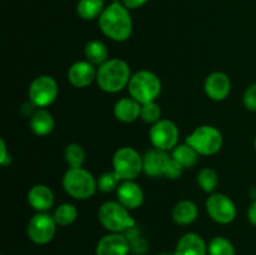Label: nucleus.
I'll use <instances>...</instances> for the list:
<instances>
[{"mask_svg": "<svg viewBox=\"0 0 256 255\" xmlns=\"http://www.w3.org/2000/svg\"><path fill=\"white\" fill-rule=\"evenodd\" d=\"M99 28L102 34L114 42H126L132 34V19L129 9L119 2L106 6L99 18Z\"/></svg>", "mask_w": 256, "mask_h": 255, "instance_id": "nucleus-1", "label": "nucleus"}, {"mask_svg": "<svg viewBox=\"0 0 256 255\" xmlns=\"http://www.w3.org/2000/svg\"><path fill=\"white\" fill-rule=\"evenodd\" d=\"M132 75V69L125 60L112 58L98 68V86L102 92L115 94L128 88Z\"/></svg>", "mask_w": 256, "mask_h": 255, "instance_id": "nucleus-2", "label": "nucleus"}, {"mask_svg": "<svg viewBox=\"0 0 256 255\" xmlns=\"http://www.w3.org/2000/svg\"><path fill=\"white\" fill-rule=\"evenodd\" d=\"M62 188L76 200L90 199L98 189V180L84 168H69L62 176Z\"/></svg>", "mask_w": 256, "mask_h": 255, "instance_id": "nucleus-3", "label": "nucleus"}, {"mask_svg": "<svg viewBox=\"0 0 256 255\" xmlns=\"http://www.w3.org/2000/svg\"><path fill=\"white\" fill-rule=\"evenodd\" d=\"M128 90L130 96L140 104L156 102L162 92V82L155 72L150 70H140L132 75Z\"/></svg>", "mask_w": 256, "mask_h": 255, "instance_id": "nucleus-4", "label": "nucleus"}, {"mask_svg": "<svg viewBox=\"0 0 256 255\" xmlns=\"http://www.w3.org/2000/svg\"><path fill=\"white\" fill-rule=\"evenodd\" d=\"M98 219L109 232H125L136 224L130 210L119 202H105L102 204L98 212Z\"/></svg>", "mask_w": 256, "mask_h": 255, "instance_id": "nucleus-5", "label": "nucleus"}, {"mask_svg": "<svg viewBox=\"0 0 256 255\" xmlns=\"http://www.w3.org/2000/svg\"><path fill=\"white\" fill-rule=\"evenodd\" d=\"M222 134L218 128L200 125L186 138L185 142L194 148L200 155H214L222 149Z\"/></svg>", "mask_w": 256, "mask_h": 255, "instance_id": "nucleus-6", "label": "nucleus"}, {"mask_svg": "<svg viewBox=\"0 0 256 255\" xmlns=\"http://www.w3.org/2000/svg\"><path fill=\"white\" fill-rule=\"evenodd\" d=\"M112 170L122 180H135L142 172V156L132 146H122L112 156Z\"/></svg>", "mask_w": 256, "mask_h": 255, "instance_id": "nucleus-7", "label": "nucleus"}, {"mask_svg": "<svg viewBox=\"0 0 256 255\" xmlns=\"http://www.w3.org/2000/svg\"><path fill=\"white\" fill-rule=\"evenodd\" d=\"M29 100L36 108H48L56 100L59 86L50 75H39L29 85Z\"/></svg>", "mask_w": 256, "mask_h": 255, "instance_id": "nucleus-8", "label": "nucleus"}, {"mask_svg": "<svg viewBox=\"0 0 256 255\" xmlns=\"http://www.w3.org/2000/svg\"><path fill=\"white\" fill-rule=\"evenodd\" d=\"M179 128L174 122L162 119L152 124L149 132V139L155 149L170 152L179 145Z\"/></svg>", "mask_w": 256, "mask_h": 255, "instance_id": "nucleus-9", "label": "nucleus"}, {"mask_svg": "<svg viewBox=\"0 0 256 255\" xmlns=\"http://www.w3.org/2000/svg\"><path fill=\"white\" fill-rule=\"evenodd\" d=\"M56 222L49 212H36L28 224L26 232L29 239L36 245H46L56 234Z\"/></svg>", "mask_w": 256, "mask_h": 255, "instance_id": "nucleus-10", "label": "nucleus"}, {"mask_svg": "<svg viewBox=\"0 0 256 255\" xmlns=\"http://www.w3.org/2000/svg\"><path fill=\"white\" fill-rule=\"evenodd\" d=\"M206 212L209 216L218 224H230L236 218V206L228 195L222 192L212 194L206 200Z\"/></svg>", "mask_w": 256, "mask_h": 255, "instance_id": "nucleus-11", "label": "nucleus"}, {"mask_svg": "<svg viewBox=\"0 0 256 255\" xmlns=\"http://www.w3.org/2000/svg\"><path fill=\"white\" fill-rule=\"evenodd\" d=\"M130 242L122 232H109L98 242L95 255H129Z\"/></svg>", "mask_w": 256, "mask_h": 255, "instance_id": "nucleus-12", "label": "nucleus"}, {"mask_svg": "<svg viewBox=\"0 0 256 255\" xmlns=\"http://www.w3.org/2000/svg\"><path fill=\"white\" fill-rule=\"evenodd\" d=\"M204 90L209 99L214 102H222L232 92V80L225 72H214L205 79Z\"/></svg>", "mask_w": 256, "mask_h": 255, "instance_id": "nucleus-13", "label": "nucleus"}, {"mask_svg": "<svg viewBox=\"0 0 256 255\" xmlns=\"http://www.w3.org/2000/svg\"><path fill=\"white\" fill-rule=\"evenodd\" d=\"M98 70L88 60H80L74 62L68 70V80L78 89H84L96 82Z\"/></svg>", "mask_w": 256, "mask_h": 255, "instance_id": "nucleus-14", "label": "nucleus"}, {"mask_svg": "<svg viewBox=\"0 0 256 255\" xmlns=\"http://www.w3.org/2000/svg\"><path fill=\"white\" fill-rule=\"evenodd\" d=\"M172 160V155L164 150L152 149L145 152L142 156V166L144 172L150 178L165 176V172Z\"/></svg>", "mask_w": 256, "mask_h": 255, "instance_id": "nucleus-15", "label": "nucleus"}, {"mask_svg": "<svg viewBox=\"0 0 256 255\" xmlns=\"http://www.w3.org/2000/svg\"><path fill=\"white\" fill-rule=\"evenodd\" d=\"M116 195L118 202L129 210H135L142 206L145 199L142 186L134 180H122L118 186Z\"/></svg>", "mask_w": 256, "mask_h": 255, "instance_id": "nucleus-16", "label": "nucleus"}, {"mask_svg": "<svg viewBox=\"0 0 256 255\" xmlns=\"http://www.w3.org/2000/svg\"><path fill=\"white\" fill-rule=\"evenodd\" d=\"M28 202L36 212H48L54 205V192L48 185L36 184L28 192Z\"/></svg>", "mask_w": 256, "mask_h": 255, "instance_id": "nucleus-17", "label": "nucleus"}, {"mask_svg": "<svg viewBox=\"0 0 256 255\" xmlns=\"http://www.w3.org/2000/svg\"><path fill=\"white\" fill-rule=\"evenodd\" d=\"M172 255H208V244L196 232H186L179 239Z\"/></svg>", "mask_w": 256, "mask_h": 255, "instance_id": "nucleus-18", "label": "nucleus"}, {"mask_svg": "<svg viewBox=\"0 0 256 255\" xmlns=\"http://www.w3.org/2000/svg\"><path fill=\"white\" fill-rule=\"evenodd\" d=\"M140 112H142V104L132 96L122 98L114 105V116L125 124L136 122L140 118Z\"/></svg>", "mask_w": 256, "mask_h": 255, "instance_id": "nucleus-19", "label": "nucleus"}, {"mask_svg": "<svg viewBox=\"0 0 256 255\" xmlns=\"http://www.w3.org/2000/svg\"><path fill=\"white\" fill-rule=\"evenodd\" d=\"M30 129L38 136H46L54 130L55 120L52 112L45 108H38L34 114L30 115Z\"/></svg>", "mask_w": 256, "mask_h": 255, "instance_id": "nucleus-20", "label": "nucleus"}, {"mask_svg": "<svg viewBox=\"0 0 256 255\" xmlns=\"http://www.w3.org/2000/svg\"><path fill=\"white\" fill-rule=\"evenodd\" d=\"M199 209L192 200H180L172 212V220L179 225H190L198 219Z\"/></svg>", "mask_w": 256, "mask_h": 255, "instance_id": "nucleus-21", "label": "nucleus"}, {"mask_svg": "<svg viewBox=\"0 0 256 255\" xmlns=\"http://www.w3.org/2000/svg\"><path fill=\"white\" fill-rule=\"evenodd\" d=\"M84 55L89 62H92L94 66L99 68L104 62H106L109 58V50L108 46L100 40H90L86 42L84 48Z\"/></svg>", "mask_w": 256, "mask_h": 255, "instance_id": "nucleus-22", "label": "nucleus"}, {"mask_svg": "<svg viewBox=\"0 0 256 255\" xmlns=\"http://www.w3.org/2000/svg\"><path fill=\"white\" fill-rule=\"evenodd\" d=\"M199 155V152L194 148L190 146L188 142L179 144L176 148H174V150H172V158L178 164L182 165L184 169H189V168L194 166L198 162Z\"/></svg>", "mask_w": 256, "mask_h": 255, "instance_id": "nucleus-23", "label": "nucleus"}, {"mask_svg": "<svg viewBox=\"0 0 256 255\" xmlns=\"http://www.w3.org/2000/svg\"><path fill=\"white\" fill-rule=\"evenodd\" d=\"M104 9V0H79L76 4L78 15L84 20L100 18Z\"/></svg>", "mask_w": 256, "mask_h": 255, "instance_id": "nucleus-24", "label": "nucleus"}, {"mask_svg": "<svg viewBox=\"0 0 256 255\" xmlns=\"http://www.w3.org/2000/svg\"><path fill=\"white\" fill-rule=\"evenodd\" d=\"M52 216L59 226H69L78 219V209L70 202H62L55 209Z\"/></svg>", "mask_w": 256, "mask_h": 255, "instance_id": "nucleus-25", "label": "nucleus"}, {"mask_svg": "<svg viewBox=\"0 0 256 255\" xmlns=\"http://www.w3.org/2000/svg\"><path fill=\"white\" fill-rule=\"evenodd\" d=\"M198 184L205 192L212 194L219 185V175L212 168H204L198 174Z\"/></svg>", "mask_w": 256, "mask_h": 255, "instance_id": "nucleus-26", "label": "nucleus"}, {"mask_svg": "<svg viewBox=\"0 0 256 255\" xmlns=\"http://www.w3.org/2000/svg\"><path fill=\"white\" fill-rule=\"evenodd\" d=\"M208 255H235V248L226 238L215 236L208 244Z\"/></svg>", "mask_w": 256, "mask_h": 255, "instance_id": "nucleus-27", "label": "nucleus"}, {"mask_svg": "<svg viewBox=\"0 0 256 255\" xmlns=\"http://www.w3.org/2000/svg\"><path fill=\"white\" fill-rule=\"evenodd\" d=\"M65 160L70 168H82L85 162L84 148L76 142H72L65 149Z\"/></svg>", "mask_w": 256, "mask_h": 255, "instance_id": "nucleus-28", "label": "nucleus"}, {"mask_svg": "<svg viewBox=\"0 0 256 255\" xmlns=\"http://www.w3.org/2000/svg\"><path fill=\"white\" fill-rule=\"evenodd\" d=\"M140 119L148 124H155L162 120V106L156 102H150L142 104Z\"/></svg>", "mask_w": 256, "mask_h": 255, "instance_id": "nucleus-29", "label": "nucleus"}, {"mask_svg": "<svg viewBox=\"0 0 256 255\" xmlns=\"http://www.w3.org/2000/svg\"><path fill=\"white\" fill-rule=\"evenodd\" d=\"M98 189L102 192H110L112 190L118 189V186L120 185V176L116 172L112 170V172H102L99 178H98Z\"/></svg>", "mask_w": 256, "mask_h": 255, "instance_id": "nucleus-30", "label": "nucleus"}, {"mask_svg": "<svg viewBox=\"0 0 256 255\" xmlns=\"http://www.w3.org/2000/svg\"><path fill=\"white\" fill-rule=\"evenodd\" d=\"M242 104L249 112H256V82L246 88L242 95Z\"/></svg>", "mask_w": 256, "mask_h": 255, "instance_id": "nucleus-31", "label": "nucleus"}, {"mask_svg": "<svg viewBox=\"0 0 256 255\" xmlns=\"http://www.w3.org/2000/svg\"><path fill=\"white\" fill-rule=\"evenodd\" d=\"M149 250V242L142 235L130 240V252L135 255H144Z\"/></svg>", "mask_w": 256, "mask_h": 255, "instance_id": "nucleus-32", "label": "nucleus"}, {"mask_svg": "<svg viewBox=\"0 0 256 255\" xmlns=\"http://www.w3.org/2000/svg\"><path fill=\"white\" fill-rule=\"evenodd\" d=\"M184 170H185L184 168H182V165L178 164V162L172 158V160H170L169 165H168L166 168V172H165V176H166L168 179L175 180L178 179V178L182 176Z\"/></svg>", "mask_w": 256, "mask_h": 255, "instance_id": "nucleus-33", "label": "nucleus"}, {"mask_svg": "<svg viewBox=\"0 0 256 255\" xmlns=\"http://www.w3.org/2000/svg\"><path fill=\"white\" fill-rule=\"evenodd\" d=\"M0 150H2V152H0V164L2 166H8L12 162V155L8 152L6 142H5V140L2 138L0 139Z\"/></svg>", "mask_w": 256, "mask_h": 255, "instance_id": "nucleus-34", "label": "nucleus"}, {"mask_svg": "<svg viewBox=\"0 0 256 255\" xmlns=\"http://www.w3.org/2000/svg\"><path fill=\"white\" fill-rule=\"evenodd\" d=\"M148 0H122V4L128 8L129 10L132 9H138V8L142 6L144 4H146Z\"/></svg>", "mask_w": 256, "mask_h": 255, "instance_id": "nucleus-35", "label": "nucleus"}, {"mask_svg": "<svg viewBox=\"0 0 256 255\" xmlns=\"http://www.w3.org/2000/svg\"><path fill=\"white\" fill-rule=\"evenodd\" d=\"M248 219H249V222H252V225L256 226V200L252 202V205H250L249 209H248Z\"/></svg>", "mask_w": 256, "mask_h": 255, "instance_id": "nucleus-36", "label": "nucleus"}, {"mask_svg": "<svg viewBox=\"0 0 256 255\" xmlns=\"http://www.w3.org/2000/svg\"><path fill=\"white\" fill-rule=\"evenodd\" d=\"M250 194H252V196L254 198V200H256V186L252 188V192H250Z\"/></svg>", "mask_w": 256, "mask_h": 255, "instance_id": "nucleus-37", "label": "nucleus"}, {"mask_svg": "<svg viewBox=\"0 0 256 255\" xmlns=\"http://www.w3.org/2000/svg\"><path fill=\"white\" fill-rule=\"evenodd\" d=\"M158 255H172V254H169V252H162V254H158Z\"/></svg>", "mask_w": 256, "mask_h": 255, "instance_id": "nucleus-38", "label": "nucleus"}, {"mask_svg": "<svg viewBox=\"0 0 256 255\" xmlns=\"http://www.w3.org/2000/svg\"><path fill=\"white\" fill-rule=\"evenodd\" d=\"M254 146H255V150H256V138H255V140H254Z\"/></svg>", "mask_w": 256, "mask_h": 255, "instance_id": "nucleus-39", "label": "nucleus"}]
</instances>
